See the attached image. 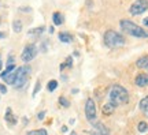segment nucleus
Returning a JSON list of instances; mask_svg holds the SVG:
<instances>
[{"label":"nucleus","mask_w":148,"mask_h":135,"mask_svg":"<svg viewBox=\"0 0 148 135\" xmlns=\"http://www.w3.org/2000/svg\"><path fill=\"white\" fill-rule=\"evenodd\" d=\"M52 21H53V23H55L56 26H59V25H62V23H63V16H62L60 12H53Z\"/></svg>","instance_id":"13"},{"label":"nucleus","mask_w":148,"mask_h":135,"mask_svg":"<svg viewBox=\"0 0 148 135\" xmlns=\"http://www.w3.org/2000/svg\"><path fill=\"white\" fill-rule=\"evenodd\" d=\"M144 25H145V26H148V18H147V19H144Z\"/></svg>","instance_id":"29"},{"label":"nucleus","mask_w":148,"mask_h":135,"mask_svg":"<svg viewBox=\"0 0 148 135\" xmlns=\"http://www.w3.org/2000/svg\"><path fill=\"white\" fill-rule=\"evenodd\" d=\"M137 130L140 131V132H145V131L148 130V124L145 123V121H140L137 126Z\"/></svg>","instance_id":"20"},{"label":"nucleus","mask_w":148,"mask_h":135,"mask_svg":"<svg viewBox=\"0 0 148 135\" xmlns=\"http://www.w3.org/2000/svg\"><path fill=\"white\" fill-rule=\"evenodd\" d=\"M62 131H63V132H66V131H67V127H64V126H63V127H62Z\"/></svg>","instance_id":"28"},{"label":"nucleus","mask_w":148,"mask_h":135,"mask_svg":"<svg viewBox=\"0 0 148 135\" xmlns=\"http://www.w3.org/2000/svg\"><path fill=\"white\" fill-rule=\"evenodd\" d=\"M44 29H45V27L41 26V27H36L34 30H29V36H30V34H40V33L44 31Z\"/></svg>","instance_id":"24"},{"label":"nucleus","mask_w":148,"mask_h":135,"mask_svg":"<svg viewBox=\"0 0 148 135\" xmlns=\"http://www.w3.org/2000/svg\"><path fill=\"white\" fill-rule=\"evenodd\" d=\"M59 40L62 42H66V44H70V42L73 41V37L70 36L69 33H60L59 34Z\"/></svg>","instance_id":"15"},{"label":"nucleus","mask_w":148,"mask_h":135,"mask_svg":"<svg viewBox=\"0 0 148 135\" xmlns=\"http://www.w3.org/2000/svg\"><path fill=\"white\" fill-rule=\"evenodd\" d=\"M108 102L114 107L125 105L129 102V93L127 90L121 85H112L108 90Z\"/></svg>","instance_id":"1"},{"label":"nucleus","mask_w":148,"mask_h":135,"mask_svg":"<svg viewBox=\"0 0 148 135\" xmlns=\"http://www.w3.org/2000/svg\"><path fill=\"white\" fill-rule=\"evenodd\" d=\"M16 75H18V67H16L11 74H8V75L5 77V78H4L5 82L10 83V85H12V86H14V83H15V81H16Z\"/></svg>","instance_id":"12"},{"label":"nucleus","mask_w":148,"mask_h":135,"mask_svg":"<svg viewBox=\"0 0 148 135\" xmlns=\"http://www.w3.org/2000/svg\"><path fill=\"white\" fill-rule=\"evenodd\" d=\"M148 10V0H136L130 8H129V12L132 15H140Z\"/></svg>","instance_id":"6"},{"label":"nucleus","mask_w":148,"mask_h":135,"mask_svg":"<svg viewBox=\"0 0 148 135\" xmlns=\"http://www.w3.org/2000/svg\"><path fill=\"white\" fill-rule=\"evenodd\" d=\"M138 107H140V109H141V112L144 113V116L148 117V96H145V97L140 101Z\"/></svg>","instance_id":"11"},{"label":"nucleus","mask_w":148,"mask_h":135,"mask_svg":"<svg viewBox=\"0 0 148 135\" xmlns=\"http://www.w3.org/2000/svg\"><path fill=\"white\" fill-rule=\"evenodd\" d=\"M36 55H37L36 45H34V44H29V45H26V47L23 48V51H22V53H21V59H22V62L29 63L36 57Z\"/></svg>","instance_id":"7"},{"label":"nucleus","mask_w":148,"mask_h":135,"mask_svg":"<svg viewBox=\"0 0 148 135\" xmlns=\"http://www.w3.org/2000/svg\"><path fill=\"white\" fill-rule=\"evenodd\" d=\"M5 121L8 123V126H15L16 124V117L14 116L11 108H7L5 109Z\"/></svg>","instance_id":"10"},{"label":"nucleus","mask_w":148,"mask_h":135,"mask_svg":"<svg viewBox=\"0 0 148 135\" xmlns=\"http://www.w3.org/2000/svg\"><path fill=\"white\" fill-rule=\"evenodd\" d=\"M114 111H115V107L112 104H110V102H107V104L103 105V113L104 115H111Z\"/></svg>","instance_id":"16"},{"label":"nucleus","mask_w":148,"mask_h":135,"mask_svg":"<svg viewBox=\"0 0 148 135\" xmlns=\"http://www.w3.org/2000/svg\"><path fill=\"white\" fill-rule=\"evenodd\" d=\"M15 68H16V67L14 66V64H11V66H7V68H5V71H4V73H1V74H0V77H1V78H5V77H7L8 74L12 73V71H14Z\"/></svg>","instance_id":"17"},{"label":"nucleus","mask_w":148,"mask_h":135,"mask_svg":"<svg viewBox=\"0 0 148 135\" xmlns=\"http://www.w3.org/2000/svg\"><path fill=\"white\" fill-rule=\"evenodd\" d=\"M0 93H1V94L7 93V88H5L4 85H1V83H0Z\"/></svg>","instance_id":"25"},{"label":"nucleus","mask_w":148,"mask_h":135,"mask_svg":"<svg viewBox=\"0 0 148 135\" xmlns=\"http://www.w3.org/2000/svg\"><path fill=\"white\" fill-rule=\"evenodd\" d=\"M85 116H86V119L90 123H96V116H97V111H96V104L95 101L92 98H88L86 100V102H85Z\"/></svg>","instance_id":"5"},{"label":"nucleus","mask_w":148,"mask_h":135,"mask_svg":"<svg viewBox=\"0 0 148 135\" xmlns=\"http://www.w3.org/2000/svg\"><path fill=\"white\" fill-rule=\"evenodd\" d=\"M3 37H4V33H1V31H0V38H3Z\"/></svg>","instance_id":"30"},{"label":"nucleus","mask_w":148,"mask_h":135,"mask_svg":"<svg viewBox=\"0 0 148 135\" xmlns=\"http://www.w3.org/2000/svg\"><path fill=\"white\" fill-rule=\"evenodd\" d=\"M56 88H58V81H49L48 82V90L49 92H53Z\"/></svg>","instance_id":"21"},{"label":"nucleus","mask_w":148,"mask_h":135,"mask_svg":"<svg viewBox=\"0 0 148 135\" xmlns=\"http://www.w3.org/2000/svg\"><path fill=\"white\" fill-rule=\"evenodd\" d=\"M148 63V55H145V56H141L140 59H138L137 62H136V66H137L138 68H145V66H147Z\"/></svg>","instance_id":"14"},{"label":"nucleus","mask_w":148,"mask_h":135,"mask_svg":"<svg viewBox=\"0 0 148 135\" xmlns=\"http://www.w3.org/2000/svg\"><path fill=\"white\" fill-rule=\"evenodd\" d=\"M71 135H75V132H71Z\"/></svg>","instance_id":"33"},{"label":"nucleus","mask_w":148,"mask_h":135,"mask_svg":"<svg viewBox=\"0 0 148 135\" xmlns=\"http://www.w3.org/2000/svg\"><path fill=\"white\" fill-rule=\"evenodd\" d=\"M44 115H45V112H40V113H38V116H37V117H38V120L44 119Z\"/></svg>","instance_id":"27"},{"label":"nucleus","mask_w":148,"mask_h":135,"mask_svg":"<svg viewBox=\"0 0 148 135\" xmlns=\"http://www.w3.org/2000/svg\"><path fill=\"white\" fill-rule=\"evenodd\" d=\"M144 70H147V71H148V63H147V66H145V68H144Z\"/></svg>","instance_id":"32"},{"label":"nucleus","mask_w":148,"mask_h":135,"mask_svg":"<svg viewBox=\"0 0 148 135\" xmlns=\"http://www.w3.org/2000/svg\"><path fill=\"white\" fill-rule=\"evenodd\" d=\"M90 135H110V130H108L103 123L97 121V123H95L93 127H92Z\"/></svg>","instance_id":"8"},{"label":"nucleus","mask_w":148,"mask_h":135,"mask_svg":"<svg viewBox=\"0 0 148 135\" xmlns=\"http://www.w3.org/2000/svg\"><path fill=\"white\" fill-rule=\"evenodd\" d=\"M38 89H40V81H37V82H36V89H34V92H33V94H36L37 92H38Z\"/></svg>","instance_id":"26"},{"label":"nucleus","mask_w":148,"mask_h":135,"mask_svg":"<svg viewBox=\"0 0 148 135\" xmlns=\"http://www.w3.org/2000/svg\"><path fill=\"white\" fill-rule=\"evenodd\" d=\"M30 73H32V70H30L29 66L18 67V75H16V81H15V83H14V86H15L16 89L23 88V86L26 85L29 77H30Z\"/></svg>","instance_id":"4"},{"label":"nucleus","mask_w":148,"mask_h":135,"mask_svg":"<svg viewBox=\"0 0 148 135\" xmlns=\"http://www.w3.org/2000/svg\"><path fill=\"white\" fill-rule=\"evenodd\" d=\"M12 29H14L15 33H19V31L22 30V22L21 21H14V23H12Z\"/></svg>","instance_id":"18"},{"label":"nucleus","mask_w":148,"mask_h":135,"mask_svg":"<svg viewBox=\"0 0 148 135\" xmlns=\"http://www.w3.org/2000/svg\"><path fill=\"white\" fill-rule=\"evenodd\" d=\"M0 71H1V56H0Z\"/></svg>","instance_id":"31"},{"label":"nucleus","mask_w":148,"mask_h":135,"mask_svg":"<svg viewBox=\"0 0 148 135\" xmlns=\"http://www.w3.org/2000/svg\"><path fill=\"white\" fill-rule=\"evenodd\" d=\"M104 44L108 48H119L125 44V38L115 30H107L104 33Z\"/></svg>","instance_id":"3"},{"label":"nucleus","mask_w":148,"mask_h":135,"mask_svg":"<svg viewBox=\"0 0 148 135\" xmlns=\"http://www.w3.org/2000/svg\"><path fill=\"white\" fill-rule=\"evenodd\" d=\"M134 83L137 85L138 88H145V86H148V74H145V73L138 74L137 77H136V79H134Z\"/></svg>","instance_id":"9"},{"label":"nucleus","mask_w":148,"mask_h":135,"mask_svg":"<svg viewBox=\"0 0 148 135\" xmlns=\"http://www.w3.org/2000/svg\"><path fill=\"white\" fill-rule=\"evenodd\" d=\"M119 26H121V29L126 34H129V36H132V37H137V38H147L148 37L147 29L140 27L138 25H136L134 22L129 21V19H122L119 22Z\"/></svg>","instance_id":"2"},{"label":"nucleus","mask_w":148,"mask_h":135,"mask_svg":"<svg viewBox=\"0 0 148 135\" xmlns=\"http://www.w3.org/2000/svg\"><path fill=\"white\" fill-rule=\"evenodd\" d=\"M59 104L62 105V107H64V108H69V107H70L69 100L64 98V97H60V98H59Z\"/></svg>","instance_id":"23"},{"label":"nucleus","mask_w":148,"mask_h":135,"mask_svg":"<svg viewBox=\"0 0 148 135\" xmlns=\"http://www.w3.org/2000/svg\"><path fill=\"white\" fill-rule=\"evenodd\" d=\"M71 66H73V57H71V56H69V57H67V59H66V63L60 66V68L63 70L64 67H71Z\"/></svg>","instance_id":"22"},{"label":"nucleus","mask_w":148,"mask_h":135,"mask_svg":"<svg viewBox=\"0 0 148 135\" xmlns=\"http://www.w3.org/2000/svg\"><path fill=\"white\" fill-rule=\"evenodd\" d=\"M26 135H48L47 131L44 130H33V131H29V132H26Z\"/></svg>","instance_id":"19"}]
</instances>
